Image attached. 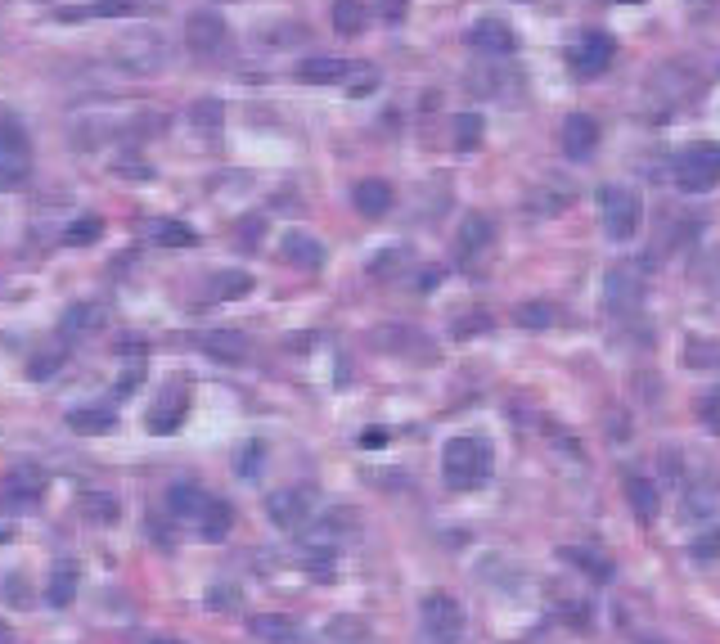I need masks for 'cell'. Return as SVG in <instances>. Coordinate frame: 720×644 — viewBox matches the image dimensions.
Masks as SVG:
<instances>
[{"label":"cell","instance_id":"obj_16","mask_svg":"<svg viewBox=\"0 0 720 644\" xmlns=\"http://www.w3.org/2000/svg\"><path fill=\"white\" fill-rule=\"evenodd\" d=\"M279 248H284V262H293L297 271H320L324 266V244L315 235H306V230H288Z\"/></svg>","mask_w":720,"mask_h":644},{"label":"cell","instance_id":"obj_31","mask_svg":"<svg viewBox=\"0 0 720 644\" xmlns=\"http://www.w3.org/2000/svg\"><path fill=\"white\" fill-rule=\"evenodd\" d=\"M563 559L581 563V568L590 572L594 581H612V559H608V554H599V550H581V545H567Z\"/></svg>","mask_w":720,"mask_h":644},{"label":"cell","instance_id":"obj_12","mask_svg":"<svg viewBox=\"0 0 720 644\" xmlns=\"http://www.w3.org/2000/svg\"><path fill=\"white\" fill-rule=\"evenodd\" d=\"M198 352L221 361V365H243L252 352V343L239 334V329H207V334H198Z\"/></svg>","mask_w":720,"mask_h":644},{"label":"cell","instance_id":"obj_43","mask_svg":"<svg viewBox=\"0 0 720 644\" xmlns=\"http://www.w3.org/2000/svg\"><path fill=\"white\" fill-rule=\"evenodd\" d=\"M693 554H698V559H716V554H720V532H707V536H702V541L693 545Z\"/></svg>","mask_w":720,"mask_h":644},{"label":"cell","instance_id":"obj_7","mask_svg":"<svg viewBox=\"0 0 720 644\" xmlns=\"http://www.w3.org/2000/svg\"><path fill=\"white\" fill-rule=\"evenodd\" d=\"M171 46L167 37H158V32H144V37H126L113 46V64H122L126 73H158L162 64H167Z\"/></svg>","mask_w":720,"mask_h":644},{"label":"cell","instance_id":"obj_2","mask_svg":"<svg viewBox=\"0 0 720 644\" xmlns=\"http://www.w3.org/2000/svg\"><path fill=\"white\" fill-rule=\"evenodd\" d=\"M419 631L423 644H459L464 640V608L446 590H432L419 608Z\"/></svg>","mask_w":720,"mask_h":644},{"label":"cell","instance_id":"obj_8","mask_svg":"<svg viewBox=\"0 0 720 644\" xmlns=\"http://www.w3.org/2000/svg\"><path fill=\"white\" fill-rule=\"evenodd\" d=\"M185 46L194 50V55L212 59L230 46V28H225V19L216 10H194L185 19Z\"/></svg>","mask_w":720,"mask_h":644},{"label":"cell","instance_id":"obj_20","mask_svg":"<svg viewBox=\"0 0 720 644\" xmlns=\"http://www.w3.org/2000/svg\"><path fill=\"white\" fill-rule=\"evenodd\" d=\"M491 239H495L491 217H464V226H459V235H455V248L464 262H473V257H482L486 248H491Z\"/></svg>","mask_w":720,"mask_h":644},{"label":"cell","instance_id":"obj_4","mask_svg":"<svg viewBox=\"0 0 720 644\" xmlns=\"http://www.w3.org/2000/svg\"><path fill=\"white\" fill-rule=\"evenodd\" d=\"M315 509H320L315 487H284V491H270L266 496V518L279 532H302L315 518Z\"/></svg>","mask_w":720,"mask_h":644},{"label":"cell","instance_id":"obj_41","mask_svg":"<svg viewBox=\"0 0 720 644\" xmlns=\"http://www.w3.org/2000/svg\"><path fill=\"white\" fill-rule=\"evenodd\" d=\"M401 262H405V253H401V248H387L383 257H374V262H369V275H387L392 266H401Z\"/></svg>","mask_w":720,"mask_h":644},{"label":"cell","instance_id":"obj_25","mask_svg":"<svg viewBox=\"0 0 720 644\" xmlns=\"http://www.w3.org/2000/svg\"><path fill=\"white\" fill-rule=\"evenodd\" d=\"M99 320H104V307L99 302H77V307L63 316V334L68 338H86L99 329Z\"/></svg>","mask_w":720,"mask_h":644},{"label":"cell","instance_id":"obj_23","mask_svg":"<svg viewBox=\"0 0 720 644\" xmlns=\"http://www.w3.org/2000/svg\"><path fill=\"white\" fill-rule=\"evenodd\" d=\"M203 505H207V491L194 487V482H176V487L167 491V509H171L176 518H194V523H198Z\"/></svg>","mask_w":720,"mask_h":644},{"label":"cell","instance_id":"obj_40","mask_svg":"<svg viewBox=\"0 0 720 644\" xmlns=\"http://www.w3.org/2000/svg\"><path fill=\"white\" fill-rule=\"evenodd\" d=\"M207 604L212 608H239V590L234 586H212L207 590Z\"/></svg>","mask_w":720,"mask_h":644},{"label":"cell","instance_id":"obj_38","mask_svg":"<svg viewBox=\"0 0 720 644\" xmlns=\"http://www.w3.org/2000/svg\"><path fill=\"white\" fill-rule=\"evenodd\" d=\"M698 415H702V424H707L711 433H720V388L707 392V397L698 401Z\"/></svg>","mask_w":720,"mask_h":644},{"label":"cell","instance_id":"obj_15","mask_svg":"<svg viewBox=\"0 0 720 644\" xmlns=\"http://www.w3.org/2000/svg\"><path fill=\"white\" fill-rule=\"evenodd\" d=\"M41 491H45V473L32 469V464H23V469H14L5 478L0 496H5L14 509H27V505H36V496H41Z\"/></svg>","mask_w":720,"mask_h":644},{"label":"cell","instance_id":"obj_44","mask_svg":"<svg viewBox=\"0 0 720 644\" xmlns=\"http://www.w3.org/2000/svg\"><path fill=\"white\" fill-rule=\"evenodd\" d=\"M387 437H392V433L374 424V428H365V433H360V446H369V451H374V446H387Z\"/></svg>","mask_w":720,"mask_h":644},{"label":"cell","instance_id":"obj_11","mask_svg":"<svg viewBox=\"0 0 720 644\" xmlns=\"http://www.w3.org/2000/svg\"><path fill=\"white\" fill-rule=\"evenodd\" d=\"M558 140H563V154L572 158V163H585V158L599 149V122H594L590 113H567Z\"/></svg>","mask_w":720,"mask_h":644},{"label":"cell","instance_id":"obj_19","mask_svg":"<svg viewBox=\"0 0 720 644\" xmlns=\"http://www.w3.org/2000/svg\"><path fill=\"white\" fill-rule=\"evenodd\" d=\"M351 203H356L360 217H387V212H392V203H396V194H392V185H387V181L369 176V181H360V185H356Z\"/></svg>","mask_w":720,"mask_h":644},{"label":"cell","instance_id":"obj_17","mask_svg":"<svg viewBox=\"0 0 720 644\" xmlns=\"http://www.w3.org/2000/svg\"><path fill=\"white\" fill-rule=\"evenodd\" d=\"M576 203V190L572 185H558V181H545V185H536V190L527 194V208L536 212V217H558V212H567Z\"/></svg>","mask_w":720,"mask_h":644},{"label":"cell","instance_id":"obj_33","mask_svg":"<svg viewBox=\"0 0 720 644\" xmlns=\"http://www.w3.org/2000/svg\"><path fill=\"white\" fill-rule=\"evenodd\" d=\"M450 131H455V145H459V149H477V145H482L486 122H482V113H455Z\"/></svg>","mask_w":720,"mask_h":644},{"label":"cell","instance_id":"obj_35","mask_svg":"<svg viewBox=\"0 0 720 644\" xmlns=\"http://www.w3.org/2000/svg\"><path fill=\"white\" fill-rule=\"evenodd\" d=\"M513 316H518V325H527V329H549L558 320V311L549 307V302H522Z\"/></svg>","mask_w":720,"mask_h":644},{"label":"cell","instance_id":"obj_21","mask_svg":"<svg viewBox=\"0 0 720 644\" xmlns=\"http://www.w3.org/2000/svg\"><path fill=\"white\" fill-rule=\"evenodd\" d=\"M347 73H351V64H342V59H329V55L302 59V64H297V77H302L306 86H338V82H347Z\"/></svg>","mask_w":720,"mask_h":644},{"label":"cell","instance_id":"obj_9","mask_svg":"<svg viewBox=\"0 0 720 644\" xmlns=\"http://www.w3.org/2000/svg\"><path fill=\"white\" fill-rule=\"evenodd\" d=\"M603 298H608L612 316H630L644 302V271L639 266H612L603 280Z\"/></svg>","mask_w":720,"mask_h":644},{"label":"cell","instance_id":"obj_13","mask_svg":"<svg viewBox=\"0 0 720 644\" xmlns=\"http://www.w3.org/2000/svg\"><path fill=\"white\" fill-rule=\"evenodd\" d=\"M185 415H189V397H185V388H167L158 397V406L149 410V433H176L180 424H185Z\"/></svg>","mask_w":720,"mask_h":644},{"label":"cell","instance_id":"obj_22","mask_svg":"<svg viewBox=\"0 0 720 644\" xmlns=\"http://www.w3.org/2000/svg\"><path fill=\"white\" fill-rule=\"evenodd\" d=\"M230 527H234L230 500H212V496H207L203 514H198V532H203L207 541H225V536H230Z\"/></svg>","mask_w":720,"mask_h":644},{"label":"cell","instance_id":"obj_39","mask_svg":"<svg viewBox=\"0 0 720 644\" xmlns=\"http://www.w3.org/2000/svg\"><path fill=\"white\" fill-rule=\"evenodd\" d=\"M59 352H45V356H32V365H27V379H50L54 370H59Z\"/></svg>","mask_w":720,"mask_h":644},{"label":"cell","instance_id":"obj_27","mask_svg":"<svg viewBox=\"0 0 720 644\" xmlns=\"http://www.w3.org/2000/svg\"><path fill=\"white\" fill-rule=\"evenodd\" d=\"M117 424V415L108 406H81V410H68V428L72 433H108Z\"/></svg>","mask_w":720,"mask_h":644},{"label":"cell","instance_id":"obj_26","mask_svg":"<svg viewBox=\"0 0 720 644\" xmlns=\"http://www.w3.org/2000/svg\"><path fill=\"white\" fill-rule=\"evenodd\" d=\"M185 118H189V127H194L198 136H216L221 122H225V104L221 100H194Z\"/></svg>","mask_w":720,"mask_h":644},{"label":"cell","instance_id":"obj_24","mask_svg":"<svg viewBox=\"0 0 720 644\" xmlns=\"http://www.w3.org/2000/svg\"><path fill=\"white\" fill-rule=\"evenodd\" d=\"M626 500H630V509H635L639 523H653L657 505H662V496H657V487L648 478H626Z\"/></svg>","mask_w":720,"mask_h":644},{"label":"cell","instance_id":"obj_32","mask_svg":"<svg viewBox=\"0 0 720 644\" xmlns=\"http://www.w3.org/2000/svg\"><path fill=\"white\" fill-rule=\"evenodd\" d=\"M81 514H86L90 523H117L122 509H117V500L108 496V491H86V496H81Z\"/></svg>","mask_w":720,"mask_h":644},{"label":"cell","instance_id":"obj_46","mask_svg":"<svg viewBox=\"0 0 720 644\" xmlns=\"http://www.w3.org/2000/svg\"><path fill=\"white\" fill-rule=\"evenodd\" d=\"M437 280H441V271H423V275H419V284H423V293H428V289H432V284H437Z\"/></svg>","mask_w":720,"mask_h":644},{"label":"cell","instance_id":"obj_5","mask_svg":"<svg viewBox=\"0 0 720 644\" xmlns=\"http://www.w3.org/2000/svg\"><path fill=\"white\" fill-rule=\"evenodd\" d=\"M639 221H644V199L630 185H608L603 190V230H608V239L626 244L639 230Z\"/></svg>","mask_w":720,"mask_h":644},{"label":"cell","instance_id":"obj_36","mask_svg":"<svg viewBox=\"0 0 720 644\" xmlns=\"http://www.w3.org/2000/svg\"><path fill=\"white\" fill-rule=\"evenodd\" d=\"M684 361H689L693 370H716L720 365V343H698V338H693V343L684 347Z\"/></svg>","mask_w":720,"mask_h":644},{"label":"cell","instance_id":"obj_42","mask_svg":"<svg viewBox=\"0 0 720 644\" xmlns=\"http://www.w3.org/2000/svg\"><path fill=\"white\" fill-rule=\"evenodd\" d=\"M257 464H261V442L243 446V455H239V473H243V478H252V473H261Z\"/></svg>","mask_w":720,"mask_h":644},{"label":"cell","instance_id":"obj_1","mask_svg":"<svg viewBox=\"0 0 720 644\" xmlns=\"http://www.w3.org/2000/svg\"><path fill=\"white\" fill-rule=\"evenodd\" d=\"M491 442L477 433L450 437L446 451H441V478H446L450 491H477L486 478H491Z\"/></svg>","mask_w":720,"mask_h":644},{"label":"cell","instance_id":"obj_37","mask_svg":"<svg viewBox=\"0 0 720 644\" xmlns=\"http://www.w3.org/2000/svg\"><path fill=\"white\" fill-rule=\"evenodd\" d=\"M99 235H104V221H99V217H77V221L68 226V235H63V239H68L72 248H81V244H95Z\"/></svg>","mask_w":720,"mask_h":644},{"label":"cell","instance_id":"obj_10","mask_svg":"<svg viewBox=\"0 0 720 644\" xmlns=\"http://www.w3.org/2000/svg\"><path fill=\"white\" fill-rule=\"evenodd\" d=\"M612 55H617V46H612L608 32H585V37L572 46L567 64H572L576 77H603L612 68Z\"/></svg>","mask_w":720,"mask_h":644},{"label":"cell","instance_id":"obj_14","mask_svg":"<svg viewBox=\"0 0 720 644\" xmlns=\"http://www.w3.org/2000/svg\"><path fill=\"white\" fill-rule=\"evenodd\" d=\"M468 46L486 50V55H509V50L518 46V37H513V28L504 19H482L468 28Z\"/></svg>","mask_w":720,"mask_h":644},{"label":"cell","instance_id":"obj_3","mask_svg":"<svg viewBox=\"0 0 720 644\" xmlns=\"http://www.w3.org/2000/svg\"><path fill=\"white\" fill-rule=\"evenodd\" d=\"M32 176V145L14 118H0V190H23Z\"/></svg>","mask_w":720,"mask_h":644},{"label":"cell","instance_id":"obj_29","mask_svg":"<svg viewBox=\"0 0 720 644\" xmlns=\"http://www.w3.org/2000/svg\"><path fill=\"white\" fill-rule=\"evenodd\" d=\"M72 595H77V568H72V563H54L50 586H45V599H50L54 608H68Z\"/></svg>","mask_w":720,"mask_h":644},{"label":"cell","instance_id":"obj_6","mask_svg":"<svg viewBox=\"0 0 720 644\" xmlns=\"http://www.w3.org/2000/svg\"><path fill=\"white\" fill-rule=\"evenodd\" d=\"M675 185L684 194H707L720 185V145H693L675 163Z\"/></svg>","mask_w":720,"mask_h":644},{"label":"cell","instance_id":"obj_45","mask_svg":"<svg viewBox=\"0 0 720 644\" xmlns=\"http://www.w3.org/2000/svg\"><path fill=\"white\" fill-rule=\"evenodd\" d=\"M14 640H18V635H14V626H9L5 617H0V644H14Z\"/></svg>","mask_w":720,"mask_h":644},{"label":"cell","instance_id":"obj_47","mask_svg":"<svg viewBox=\"0 0 720 644\" xmlns=\"http://www.w3.org/2000/svg\"><path fill=\"white\" fill-rule=\"evenodd\" d=\"M144 644H180V640H144Z\"/></svg>","mask_w":720,"mask_h":644},{"label":"cell","instance_id":"obj_34","mask_svg":"<svg viewBox=\"0 0 720 644\" xmlns=\"http://www.w3.org/2000/svg\"><path fill=\"white\" fill-rule=\"evenodd\" d=\"M153 239H158L162 248H194L198 244L194 226H185V221H158V226H153Z\"/></svg>","mask_w":720,"mask_h":644},{"label":"cell","instance_id":"obj_30","mask_svg":"<svg viewBox=\"0 0 720 644\" xmlns=\"http://www.w3.org/2000/svg\"><path fill=\"white\" fill-rule=\"evenodd\" d=\"M252 293V275L248 271H216L212 275V298L216 302H239Z\"/></svg>","mask_w":720,"mask_h":644},{"label":"cell","instance_id":"obj_18","mask_svg":"<svg viewBox=\"0 0 720 644\" xmlns=\"http://www.w3.org/2000/svg\"><path fill=\"white\" fill-rule=\"evenodd\" d=\"M248 631L257 635V640H266V644H297L302 640V626H297L288 613H257L248 622Z\"/></svg>","mask_w":720,"mask_h":644},{"label":"cell","instance_id":"obj_28","mask_svg":"<svg viewBox=\"0 0 720 644\" xmlns=\"http://www.w3.org/2000/svg\"><path fill=\"white\" fill-rule=\"evenodd\" d=\"M365 19V0H333V32L338 37H360Z\"/></svg>","mask_w":720,"mask_h":644}]
</instances>
